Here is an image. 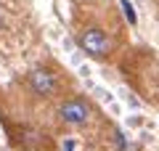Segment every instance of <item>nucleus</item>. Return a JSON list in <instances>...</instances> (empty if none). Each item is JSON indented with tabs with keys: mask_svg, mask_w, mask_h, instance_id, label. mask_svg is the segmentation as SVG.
Instances as JSON below:
<instances>
[{
	"mask_svg": "<svg viewBox=\"0 0 159 151\" xmlns=\"http://www.w3.org/2000/svg\"><path fill=\"white\" fill-rule=\"evenodd\" d=\"M77 45H80L82 53H88L90 58H98V61L109 58L111 50H114V40L109 37L101 27H85L77 34Z\"/></svg>",
	"mask_w": 159,
	"mask_h": 151,
	"instance_id": "obj_1",
	"label": "nucleus"
},
{
	"mask_svg": "<svg viewBox=\"0 0 159 151\" xmlns=\"http://www.w3.org/2000/svg\"><path fill=\"white\" fill-rule=\"evenodd\" d=\"M27 85H29V90H32L34 95H40V98H48V95H53L58 90L56 74H53L51 69H45V66L32 69V72L27 74Z\"/></svg>",
	"mask_w": 159,
	"mask_h": 151,
	"instance_id": "obj_2",
	"label": "nucleus"
},
{
	"mask_svg": "<svg viewBox=\"0 0 159 151\" xmlns=\"http://www.w3.org/2000/svg\"><path fill=\"white\" fill-rule=\"evenodd\" d=\"M58 114H61V119L66 125L80 127V125H85L88 119H90L93 109H90V103H88L85 98H69V101H64V103H61Z\"/></svg>",
	"mask_w": 159,
	"mask_h": 151,
	"instance_id": "obj_3",
	"label": "nucleus"
},
{
	"mask_svg": "<svg viewBox=\"0 0 159 151\" xmlns=\"http://www.w3.org/2000/svg\"><path fill=\"white\" fill-rule=\"evenodd\" d=\"M122 11H125V19L130 24H138V16H135V8L130 6V0H122Z\"/></svg>",
	"mask_w": 159,
	"mask_h": 151,
	"instance_id": "obj_4",
	"label": "nucleus"
},
{
	"mask_svg": "<svg viewBox=\"0 0 159 151\" xmlns=\"http://www.w3.org/2000/svg\"><path fill=\"white\" fill-rule=\"evenodd\" d=\"M64 151H74V140H66L64 143Z\"/></svg>",
	"mask_w": 159,
	"mask_h": 151,
	"instance_id": "obj_5",
	"label": "nucleus"
},
{
	"mask_svg": "<svg viewBox=\"0 0 159 151\" xmlns=\"http://www.w3.org/2000/svg\"><path fill=\"white\" fill-rule=\"evenodd\" d=\"M0 27H3V13H0Z\"/></svg>",
	"mask_w": 159,
	"mask_h": 151,
	"instance_id": "obj_6",
	"label": "nucleus"
}]
</instances>
